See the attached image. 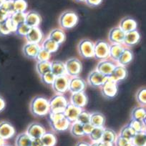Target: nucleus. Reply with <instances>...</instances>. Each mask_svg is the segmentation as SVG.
<instances>
[{"mask_svg":"<svg viewBox=\"0 0 146 146\" xmlns=\"http://www.w3.org/2000/svg\"><path fill=\"white\" fill-rule=\"evenodd\" d=\"M70 78L67 75L57 77L54 82L52 85V88L57 95H64L67 90L69 87Z\"/></svg>","mask_w":146,"mask_h":146,"instance_id":"nucleus-9","label":"nucleus"},{"mask_svg":"<svg viewBox=\"0 0 146 146\" xmlns=\"http://www.w3.org/2000/svg\"><path fill=\"white\" fill-rule=\"evenodd\" d=\"M132 146H133V145H132Z\"/></svg>","mask_w":146,"mask_h":146,"instance_id":"nucleus-62","label":"nucleus"},{"mask_svg":"<svg viewBox=\"0 0 146 146\" xmlns=\"http://www.w3.org/2000/svg\"><path fill=\"white\" fill-rule=\"evenodd\" d=\"M2 146H12V145H8V144H4Z\"/></svg>","mask_w":146,"mask_h":146,"instance_id":"nucleus-61","label":"nucleus"},{"mask_svg":"<svg viewBox=\"0 0 146 146\" xmlns=\"http://www.w3.org/2000/svg\"><path fill=\"white\" fill-rule=\"evenodd\" d=\"M41 140L44 146H55L57 144L55 135L50 132H46L41 137Z\"/></svg>","mask_w":146,"mask_h":146,"instance_id":"nucleus-32","label":"nucleus"},{"mask_svg":"<svg viewBox=\"0 0 146 146\" xmlns=\"http://www.w3.org/2000/svg\"><path fill=\"white\" fill-rule=\"evenodd\" d=\"M136 100L142 106H146V88H140L136 93Z\"/></svg>","mask_w":146,"mask_h":146,"instance_id":"nucleus-43","label":"nucleus"},{"mask_svg":"<svg viewBox=\"0 0 146 146\" xmlns=\"http://www.w3.org/2000/svg\"><path fill=\"white\" fill-rule=\"evenodd\" d=\"M9 17H10V15L9 13H7L6 11L0 7V22L5 21Z\"/></svg>","mask_w":146,"mask_h":146,"instance_id":"nucleus-53","label":"nucleus"},{"mask_svg":"<svg viewBox=\"0 0 146 146\" xmlns=\"http://www.w3.org/2000/svg\"><path fill=\"white\" fill-rule=\"evenodd\" d=\"M146 115V108L145 106H139L133 108L131 113L132 119L143 120Z\"/></svg>","mask_w":146,"mask_h":146,"instance_id":"nucleus-38","label":"nucleus"},{"mask_svg":"<svg viewBox=\"0 0 146 146\" xmlns=\"http://www.w3.org/2000/svg\"><path fill=\"white\" fill-rule=\"evenodd\" d=\"M27 7L28 5L26 0H14L15 12H26Z\"/></svg>","mask_w":146,"mask_h":146,"instance_id":"nucleus-39","label":"nucleus"},{"mask_svg":"<svg viewBox=\"0 0 146 146\" xmlns=\"http://www.w3.org/2000/svg\"><path fill=\"white\" fill-rule=\"evenodd\" d=\"M40 78H41V81L42 82V83L47 85H52L53 84V82H54L56 77L54 76V74L50 71L45 73V74L42 75V76H40Z\"/></svg>","mask_w":146,"mask_h":146,"instance_id":"nucleus-46","label":"nucleus"},{"mask_svg":"<svg viewBox=\"0 0 146 146\" xmlns=\"http://www.w3.org/2000/svg\"><path fill=\"white\" fill-rule=\"evenodd\" d=\"M94 127H94L90 123L83 125V130H84V133H85V135L89 136V135L90 134L91 132L92 131Z\"/></svg>","mask_w":146,"mask_h":146,"instance_id":"nucleus-51","label":"nucleus"},{"mask_svg":"<svg viewBox=\"0 0 146 146\" xmlns=\"http://www.w3.org/2000/svg\"><path fill=\"white\" fill-rule=\"evenodd\" d=\"M67 75L78 77L82 70V64L80 60L77 58H70L65 62Z\"/></svg>","mask_w":146,"mask_h":146,"instance_id":"nucleus-8","label":"nucleus"},{"mask_svg":"<svg viewBox=\"0 0 146 146\" xmlns=\"http://www.w3.org/2000/svg\"><path fill=\"white\" fill-rule=\"evenodd\" d=\"M12 20L17 25L25 23L26 19V12H14L10 15Z\"/></svg>","mask_w":146,"mask_h":146,"instance_id":"nucleus-42","label":"nucleus"},{"mask_svg":"<svg viewBox=\"0 0 146 146\" xmlns=\"http://www.w3.org/2000/svg\"><path fill=\"white\" fill-rule=\"evenodd\" d=\"M78 52L83 58H92L95 55V42L89 39H83L78 44Z\"/></svg>","mask_w":146,"mask_h":146,"instance_id":"nucleus-5","label":"nucleus"},{"mask_svg":"<svg viewBox=\"0 0 146 146\" xmlns=\"http://www.w3.org/2000/svg\"><path fill=\"white\" fill-rule=\"evenodd\" d=\"M136 133H136L134 130V129L130 125V124H127L126 125H125L124 127H122V129L120 130L119 135H120V137L127 139V140H132V139L133 138V137H134Z\"/></svg>","mask_w":146,"mask_h":146,"instance_id":"nucleus-37","label":"nucleus"},{"mask_svg":"<svg viewBox=\"0 0 146 146\" xmlns=\"http://www.w3.org/2000/svg\"><path fill=\"white\" fill-rule=\"evenodd\" d=\"M77 2H85V0H75Z\"/></svg>","mask_w":146,"mask_h":146,"instance_id":"nucleus-60","label":"nucleus"},{"mask_svg":"<svg viewBox=\"0 0 146 146\" xmlns=\"http://www.w3.org/2000/svg\"><path fill=\"white\" fill-rule=\"evenodd\" d=\"M127 76V70L125 67L122 65H116L111 75L108 78L116 82H120L126 79Z\"/></svg>","mask_w":146,"mask_h":146,"instance_id":"nucleus-19","label":"nucleus"},{"mask_svg":"<svg viewBox=\"0 0 146 146\" xmlns=\"http://www.w3.org/2000/svg\"><path fill=\"white\" fill-rule=\"evenodd\" d=\"M32 146H44V145L42 142L41 138H35L32 139Z\"/></svg>","mask_w":146,"mask_h":146,"instance_id":"nucleus-54","label":"nucleus"},{"mask_svg":"<svg viewBox=\"0 0 146 146\" xmlns=\"http://www.w3.org/2000/svg\"><path fill=\"white\" fill-rule=\"evenodd\" d=\"M15 129L14 126L8 121L0 122V137L3 140H9L15 136Z\"/></svg>","mask_w":146,"mask_h":146,"instance_id":"nucleus-14","label":"nucleus"},{"mask_svg":"<svg viewBox=\"0 0 146 146\" xmlns=\"http://www.w3.org/2000/svg\"><path fill=\"white\" fill-rule=\"evenodd\" d=\"M102 0H85V3L91 7H98L102 3Z\"/></svg>","mask_w":146,"mask_h":146,"instance_id":"nucleus-52","label":"nucleus"},{"mask_svg":"<svg viewBox=\"0 0 146 146\" xmlns=\"http://www.w3.org/2000/svg\"><path fill=\"white\" fill-rule=\"evenodd\" d=\"M60 44H57L56 42H54V40H51L50 38L47 37V39L43 41V42L42 43L41 47L42 48L44 49L45 50L48 51L49 52L52 54V53L56 52L58 50L59 47H60Z\"/></svg>","mask_w":146,"mask_h":146,"instance_id":"nucleus-30","label":"nucleus"},{"mask_svg":"<svg viewBox=\"0 0 146 146\" xmlns=\"http://www.w3.org/2000/svg\"><path fill=\"white\" fill-rule=\"evenodd\" d=\"M118 92V83L108 78V80L101 87V92L105 98H114Z\"/></svg>","mask_w":146,"mask_h":146,"instance_id":"nucleus-7","label":"nucleus"},{"mask_svg":"<svg viewBox=\"0 0 146 146\" xmlns=\"http://www.w3.org/2000/svg\"><path fill=\"white\" fill-rule=\"evenodd\" d=\"M117 134L114 130L109 128H105L103 135H102V140L101 141L105 142V143H111V144H115L116 139H117Z\"/></svg>","mask_w":146,"mask_h":146,"instance_id":"nucleus-31","label":"nucleus"},{"mask_svg":"<svg viewBox=\"0 0 146 146\" xmlns=\"http://www.w3.org/2000/svg\"><path fill=\"white\" fill-rule=\"evenodd\" d=\"M108 79V76H105L102 73L99 72L98 70H95L88 75V82L89 85L93 88H100L104 85Z\"/></svg>","mask_w":146,"mask_h":146,"instance_id":"nucleus-10","label":"nucleus"},{"mask_svg":"<svg viewBox=\"0 0 146 146\" xmlns=\"http://www.w3.org/2000/svg\"><path fill=\"white\" fill-rule=\"evenodd\" d=\"M115 146H132L131 140H127V139L124 138V137H120V135H118L117 137L115 142Z\"/></svg>","mask_w":146,"mask_h":146,"instance_id":"nucleus-48","label":"nucleus"},{"mask_svg":"<svg viewBox=\"0 0 146 146\" xmlns=\"http://www.w3.org/2000/svg\"><path fill=\"white\" fill-rule=\"evenodd\" d=\"M70 133L73 136L76 137H80L85 135L83 130V125L75 121L71 123L70 125Z\"/></svg>","mask_w":146,"mask_h":146,"instance_id":"nucleus-33","label":"nucleus"},{"mask_svg":"<svg viewBox=\"0 0 146 146\" xmlns=\"http://www.w3.org/2000/svg\"><path fill=\"white\" fill-rule=\"evenodd\" d=\"M5 140H3L2 137H0V146H2L4 144H5Z\"/></svg>","mask_w":146,"mask_h":146,"instance_id":"nucleus-57","label":"nucleus"},{"mask_svg":"<svg viewBox=\"0 0 146 146\" xmlns=\"http://www.w3.org/2000/svg\"><path fill=\"white\" fill-rule=\"evenodd\" d=\"M125 33L119 27H113L109 32L108 39L112 44H123Z\"/></svg>","mask_w":146,"mask_h":146,"instance_id":"nucleus-11","label":"nucleus"},{"mask_svg":"<svg viewBox=\"0 0 146 146\" xmlns=\"http://www.w3.org/2000/svg\"><path fill=\"white\" fill-rule=\"evenodd\" d=\"M90 115L91 113H90L89 112L86 111V110H82L77 119V121L82 125L90 123Z\"/></svg>","mask_w":146,"mask_h":146,"instance_id":"nucleus-45","label":"nucleus"},{"mask_svg":"<svg viewBox=\"0 0 146 146\" xmlns=\"http://www.w3.org/2000/svg\"><path fill=\"white\" fill-rule=\"evenodd\" d=\"M133 60V53L130 49L128 48H125L124 50L123 51L122 54H120V57L117 60V62L119 65L122 66H125L128 65L130 64Z\"/></svg>","mask_w":146,"mask_h":146,"instance_id":"nucleus-25","label":"nucleus"},{"mask_svg":"<svg viewBox=\"0 0 146 146\" xmlns=\"http://www.w3.org/2000/svg\"><path fill=\"white\" fill-rule=\"evenodd\" d=\"M140 35L139 32L137 30L132 31L125 33V36L124 43L123 44H125L126 46H134L140 42Z\"/></svg>","mask_w":146,"mask_h":146,"instance_id":"nucleus-24","label":"nucleus"},{"mask_svg":"<svg viewBox=\"0 0 146 146\" xmlns=\"http://www.w3.org/2000/svg\"><path fill=\"white\" fill-rule=\"evenodd\" d=\"M10 34L12 33L7 26L6 20L0 22V35L1 36H7V35H10Z\"/></svg>","mask_w":146,"mask_h":146,"instance_id":"nucleus-50","label":"nucleus"},{"mask_svg":"<svg viewBox=\"0 0 146 146\" xmlns=\"http://www.w3.org/2000/svg\"><path fill=\"white\" fill-rule=\"evenodd\" d=\"M131 142L133 146H146V132L136 133Z\"/></svg>","mask_w":146,"mask_h":146,"instance_id":"nucleus-36","label":"nucleus"},{"mask_svg":"<svg viewBox=\"0 0 146 146\" xmlns=\"http://www.w3.org/2000/svg\"><path fill=\"white\" fill-rule=\"evenodd\" d=\"M75 146H90V144L88 142L85 141H80L75 145Z\"/></svg>","mask_w":146,"mask_h":146,"instance_id":"nucleus-56","label":"nucleus"},{"mask_svg":"<svg viewBox=\"0 0 146 146\" xmlns=\"http://www.w3.org/2000/svg\"><path fill=\"white\" fill-rule=\"evenodd\" d=\"M32 138L25 132L20 133L15 139V146H32Z\"/></svg>","mask_w":146,"mask_h":146,"instance_id":"nucleus-29","label":"nucleus"},{"mask_svg":"<svg viewBox=\"0 0 146 146\" xmlns=\"http://www.w3.org/2000/svg\"><path fill=\"white\" fill-rule=\"evenodd\" d=\"M105 127H95L90 134L89 137L92 143H98L100 142L102 140V135H103Z\"/></svg>","mask_w":146,"mask_h":146,"instance_id":"nucleus-34","label":"nucleus"},{"mask_svg":"<svg viewBox=\"0 0 146 146\" xmlns=\"http://www.w3.org/2000/svg\"><path fill=\"white\" fill-rule=\"evenodd\" d=\"M49 38L54 40L59 44H61L65 41L66 35L64 31L61 29H54L50 32Z\"/></svg>","mask_w":146,"mask_h":146,"instance_id":"nucleus-26","label":"nucleus"},{"mask_svg":"<svg viewBox=\"0 0 146 146\" xmlns=\"http://www.w3.org/2000/svg\"><path fill=\"white\" fill-rule=\"evenodd\" d=\"M137 22L133 18L130 17H126L123 18L120 22L119 25V27L125 32H132V31L137 30Z\"/></svg>","mask_w":146,"mask_h":146,"instance_id":"nucleus-22","label":"nucleus"},{"mask_svg":"<svg viewBox=\"0 0 146 146\" xmlns=\"http://www.w3.org/2000/svg\"><path fill=\"white\" fill-rule=\"evenodd\" d=\"M26 133L32 139L41 138L42 136L46 133V130L42 125L38 123H32L29 125Z\"/></svg>","mask_w":146,"mask_h":146,"instance_id":"nucleus-13","label":"nucleus"},{"mask_svg":"<svg viewBox=\"0 0 146 146\" xmlns=\"http://www.w3.org/2000/svg\"><path fill=\"white\" fill-rule=\"evenodd\" d=\"M82 108H78V107L72 105V103H68L65 110H64V115L67 117V120L72 123L77 121V119H78V116H79L80 113L82 112Z\"/></svg>","mask_w":146,"mask_h":146,"instance_id":"nucleus-16","label":"nucleus"},{"mask_svg":"<svg viewBox=\"0 0 146 146\" xmlns=\"http://www.w3.org/2000/svg\"><path fill=\"white\" fill-rule=\"evenodd\" d=\"M25 39L28 43L40 44L43 39V34L39 27H31Z\"/></svg>","mask_w":146,"mask_h":146,"instance_id":"nucleus-18","label":"nucleus"},{"mask_svg":"<svg viewBox=\"0 0 146 146\" xmlns=\"http://www.w3.org/2000/svg\"><path fill=\"white\" fill-rule=\"evenodd\" d=\"M105 116L100 113H92L90 115V123L94 127H105Z\"/></svg>","mask_w":146,"mask_h":146,"instance_id":"nucleus-28","label":"nucleus"},{"mask_svg":"<svg viewBox=\"0 0 146 146\" xmlns=\"http://www.w3.org/2000/svg\"><path fill=\"white\" fill-rule=\"evenodd\" d=\"M86 88V82L79 77H72L69 80L68 90L71 93L82 92Z\"/></svg>","mask_w":146,"mask_h":146,"instance_id":"nucleus-12","label":"nucleus"},{"mask_svg":"<svg viewBox=\"0 0 146 146\" xmlns=\"http://www.w3.org/2000/svg\"><path fill=\"white\" fill-rule=\"evenodd\" d=\"M129 124H130V125L134 129V130L136 132V133L146 131V127L145 126L143 120L131 119V120H130Z\"/></svg>","mask_w":146,"mask_h":146,"instance_id":"nucleus-40","label":"nucleus"},{"mask_svg":"<svg viewBox=\"0 0 146 146\" xmlns=\"http://www.w3.org/2000/svg\"><path fill=\"white\" fill-rule=\"evenodd\" d=\"M5 107H6V102H5V99L0 95V113L3 111Z\"/></svg>","mask_w":146,"mask_h":146,"instance_id":"nucleus-55","label":"nucleus"},{"mask_svg":"<svg viewBox=\"0 0 146 146\" xmlns=\"http://www.w3.org/2000/svg\"><path fill=\"white\" fill-rule=\"evenodd\" d=\"M78 15L75 12L71 10H67L62 13L59 18V24L63 29H70L75 27L78 23Z\"/></svg>","mask_w":146,"mask_h":146,"instance_id":"nucleus-3","label":"nucleus"},{"mask_svg":"<svg viewBox=\"0 0 146 146\" xmlns=\"http://www.w3.org/2000/svg\"><path fill=\"white\" fill-rule=\"evenodd\" d=\"M90 146H99V142H98V143H92L90 144Z\"/></svg>","mask_w":146,"mask_h":146,"instance_id":"nucleus-58","label":"nucleus"},{"mask_svg":"<svg viewBox=\"0 0 146 146\" xmlns=\"http://www.w3.org/2000/svg\"><path fill=\"white\" fill-rule=\"evenodd\" d=\"M97 60H104L110 57V44L104 40H98L95 43V55Z\"/></svg>","mask_w":146,"mask_h":146,"instance_id":"nucleus-6","label":"nucleus"},{"mask_svg":"<svg viewBox=\"0 0 146 146\" xmlns=\"http://www.w3.org/2000/svg\"><path fill=\"white\" fill-rule=\"evenodd\" d=\"M50 112L52 113H64L66 107L68 105V101L64 95H56L50 100Z\"/></svg>","mask_w":146,"mask_h":146,"instance_id":"nucleus-4","label":"nucleus"},{"mask_svg":"<svg viewBox=\"0 0 146 146\" xmlns=\"http://www.w3.org/2000/svg\"><path fill=\"white\" fill-rule=\"evenodd\" d=\"M41 49V46L38 44L28 43L25 44L22 48L24 55L29 59H35Z\"/></svg>","mask_w":146,"mask_h":146,"instance_id":"nucleus-20","label":"nucleus"},{"mask_svg":"<svg viewBox=\"0 0 146 146\" xmlns=\"http://www.w3.org/2000/svg\"><path fill=\"white\" fill-rule=\"evenodd\" d=\"M88 102V98L84 91L72 93L70 103L78 108H85Z\"/></svg>","mask_w":146,"mask_h":146,"instance_id":"nucleus-17","label":"nucleus"},{"mask_svg":"<svg viewBox=\"0 0 146 146\" xmlns=\"http://www.w3.org/2000/svg\"><path fill=\"white\" fill-rule=\"evenodd\" d=\"M0 7L11 15L15 12V10H14V0H5Z\"/></svg>","mask_w":146,"mask_h":146,"instance_id":"nucleus-47","label":"nucleus"},{"mask_svg":"<svg viewBox=\"0 0 146 146\" xmlns=\"http://www.w3.org/2000/svg\"><path fill=\"white\" fill-rule=\"evenodd\" d=\"M125 47L123 44H112L110 45V57L114 61H117L124 50Z\"/></svg>","mask_w":146,"mask_h":146,"instance_id":"nucleus-27","label":"nucleus"},{"mask_svg":"<svg viewBox=\"0 0 146 146\" xmlns=\"http://www.w3.org/2000/svg\"><path fill=\"white\" fill-rule=\"evenodd\" d=\"M30 29V27L28 26L26 23L21 24V25H17V30L16 32H15V33H16V35H17L18 36L25 37V36L27 35V34L29 33Z\"/></svg>","mask_w":146,"mask_h":146,"instance_id":"nucleus-44","label":"nucleus"},{"mask_svg":"<svg viewBox=\"0 0 146 146\" xmlns=\"http://www.w3.org/2000/svg\"><path fill=\"white\" fill-rule=\"evenodd\" d=\"M51 53H50L48 51L41 47L35 60H36V62L50 61V59H51Z\"/></svg>","mask_w":146,"mask_h":146,"instance_id":"nucleus-41","label":"nucleus"},{"mask_svg":"<svg viewBox=\"0 0 146 146\" xmlns=\"http://www.w3.org/2000/svg\"><path fill=\"white\" fill-rule=\"evenodd\" d=\"M36 70L40 76L51 71V62H37L36 64Z\"/></svg>","mask_w":146,"mask_h":146,"instance_id":"nucleus-35","label":"nucleus"},{"mask_svg":"<svg viewBox=\"0 0 146 146\" xmlns=\"http://www.w3.org/2000/svg\"><path fill=\"white\" fill-rule=\"evenodd\" d=\"M41 22V16L38 12L35 11H30L26 13L25 23L30 27H39Z\"/></svg>","mask_w":146,"mask_h":146,"instance_id":"nucleus-21","label":"nucleus"},{"mask_svg":"<svg viewBox=\"0 0 146 146\" xmlns=\"http://www.w3.org/2000/svg\"><path fill=\"white\" fill-rule=\"evenodd\" d=\"M50 124L53 130L57 133L64 132L67 130L71 125V123L64 116V113H49Z\"/></svg>","mask_w":146,"mask_h":146,"instance_id":"nucleus-2","label":"nucleus"},{"mask_svg":"<svg viewBox=\"0 0 146 146\" xmlns=\"http://www.w3.org/2000/svg\"><path fill=\"white\" fill-rule=\"evenodd\" d=\"M51 72L56 78L67 75L65 62L62 61L51 62Z\"/></svg>","mask_w":146,"mask_h":146,"instance_id":"nucleus-23","label":"nucleus"},{"mask_svg":"<svg viewBox=\"0 0 146 146\" xmlns=\"http://www.w3.org/2000/svg\"><path fill=\"white\" fill-rule=\"evenodd\" d=\"M30 112L35 117H44L50 113L49 100L43 96H36L31 100Z\"/></svg>","mask_w":146,"mask_h":146,"instance_id":"nucleus-1","label":"nucleus"},{"mask_svg":"<svg viewBox=\"0 0 146 146\" xmlns=\"http://www.w3.org/2000/svg\"><path fill=\"white\" fill-rule=\"evenodd\" d=\"M6 24L8 29L11 32V33H15V32L17 30V25L12 20L10 17L6 19Z\"/></svg>","mask_w":146,"mask_h":146,"instance_id":"nucleus-49","label":"nucleus"},{"mask_svg":"<svg viewBox=\"0 0 146 146\" xmlns=\"http://www.w3.org/2000/svg\"><path fill=\"white\" fill-rule=\"evenodd\" d=\"M115 67L116 64L113 62L108 60H101L100 62H98L95 70H98L99 72L103 74L105 76L109 77L111 75V73L113 72Z\"/></svg>","mask_w":146,"mask_h":146,"instance_id":"nucleus-15","label":"nucleus"},{"mask_svg":"<svg viewBox=\"0 0 146 146\" xmlns=\"http://www.w3.org/2000/svg\"><path fill=\"white\" fill-rule=\"evenodd\" d=\"M143 123H144L145 126V127H146V115L145 116L144 119H143Z\"/></svg>","mask_w":146,"mask_h":146,"instance_id":"nucleus-59","label":"nucleus"}]
</instances>
